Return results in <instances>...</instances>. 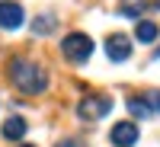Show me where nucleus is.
<instances>
[{"label": "nucleus", "mask_w": 160, "mask_h": 147, "mask_svg": "<svg viewBox=\"0 0 160 147\" xmlns=\"http://www.w3.org/2000/svg\"><path fill=\"white\" fill-rule=\"evenodd\" d=\"M10 80L16 83L22 93H42L48 86V74L32 61H10Z\"/></svg>", "instance_id": "f257e3e1"}, {"label": "nucleus", "mask_w": 160, "mask_h": 147, "mask_svg": "<svg viewBox=\"0 0 160 147\" xmlns=\"http://www.w3.org/2000/svg\"><path fill=\"white\" fill-rule=\"evenodd\" d=\"M55 26H58L55 16H45V19L38 16V19L32 22V32H35V35H48V32H55Z\"/></svg>", "instance_id": "9b49d317"}, {"label": "nucleus", "mask_w": 160, "mask_h": 147, "mask_svg": "<svg viewBox=\"0 0 160 147\" xmlns=\"http://www.w3.org/2000/svg\"><path fill=\"white\" fill-rule=\"evenodd\" d=\"M55 147H83V144H77V141H61V144H55Z\"/></svg>", "instance_id": "ddd939ff"}, {"label": "nucleus", "mask_w": 160, "mask_h": 147, "mask_svg": "<svg viewBox=\"0 0 160 147\" xmlns=\"http://www.w3.org/2000/svg\"><path fill=\"white\" fill-rule=\"evenodd\" d=\"M148 10V0H122V3H118V13H122V16H141V13Z\"/></svg>", "instance_id": "9d476101"}, {"label": "nucleus", "mask_w": 160, "mask_h": 147, "mask_svg": "<svg viewBox=\"0 0 160 147\" xmlns=\"http://www.w3.org/2000/svg\"><path fill=\"white\" fill-rule=\"evenodd\" d=\"M148 99H151V105H154V112H160V90L148 93Z\"/></svg>", "instance_id": "f8f14e48"}, {"label": "nucleus", "mask_w": 160, "mask_h": 147, "mask_svg": "<svg viewBox=\"0 0 160 147\" xmlns=\"http://www.w3.org/2000/svg\"><path fill=\"white\" fill-rule=\"evenodd\" d=\"M128 112L135 115V118H151V115H157L154 105H151V99H144V96H131V99H128Z\"/></svg>", "instance_id": "6e6552de"}, {"label": "nucleus", "mask_w": 160, "mask_h": 147, "mask_svg": "<svg viewBox=\"0 0 160 147\" xmlns=\"http://www.w3.org/2000/svg\"><path fill=\"white\" fill-rule=\"evenodd\" d=\"M22 7L16 3V0H3V3H0V26H3V29H19L22 26Z\"/></svg>", "instance_id": "423d86ee"}, {"label": "nucleus", "mask_w": 160, "mask_h": 147, "mask_svg": "<svg viewBox=\"0 0 160 147\" xmlns=\"http://www.w3.org/2000/svg\"><path fill=\"white\" fill-rule=\"evenodd\" d=\"M135 38H138V42H144V45H154L157 38H160L157 22H154V19H141V22L135 26Z\"/></svg>", "instance_id": "0eeeda50"}, {"label": "nucleus", "mask_w": 160, "mask_h": 147, "mask_svg": "<svg viewBox=\"0 0 160 147\" xmlns=\"http://www.w3.org/2000/svg\"><path fill=\"white\" fill-rule=\"evenodd\" d=\"M19 147H35V144H19Z\"/></svg>", "instance_id": "4468645a"}, {"label": "nucleus", "mask_w": 160, "mask_h": 147, "mask_svg": "<svg viewBox=\"0 0 160 147\" xmlns=\"http://www.w3.org/2000/svg\"><path fill=\"white\" fill-rule=\"evenodd\" d=\"M61 51H64V58H68V61L83 64V61L93 55V38L83 35V32H71V35L61 42Z\"/></svg>", "instance_id": "f03ea898"}, {"label": "nucleus", "mask_w": 160, "mask_h": 147, "mask_svg": "<svg viewBox=\"0 0 160 147\" xmlns=\"http://www.w3.org/2000/svg\"><path fill=\"white\" fill-rule=\"evenodd\" d=\"M112 109V99L109 96H87L83 102L77 105V115L83 118V122H99V118H106Z\"/></svg>", "instance_id": "7ed1b4c3"}, {"label": "nucleus", "mask_w": 160, "mask_h": 147, "mask_svg": "<svg viewBox=\"0 0 160 147\" xmlns=\"http://www.w3.org/2000/svg\"><path fill=\"white\" fill-rule=\"evenodd\" d=\"M109 141L115 147H135L138 144V125L135 122H118L112 131H109Z\"/></svg>", "instance_id": "20e7f679"}, {"label": "nucleus", "mask_w": 160, "mask_h": 147, "mask_svg": "<svg viewBox=\"0 0 160 147\" xmlns=\"http://www.w3.org/2000/svg\"><path fill=\"white\" fill-rule=\"evenodd\" d=\"M22 135H26V118L13 115V118H7V122H3V138H7V141H19Z\"/></svg>", "instance_id": "1a4fd4ad"}, {"label": "nucleus", "mask_w": 160, "mask_h": 147, "mask_svg": "<svg viewBox=\"0 0 160 147\" xmlns=\"http://www.w3.org/2000/svg\"><path fill=\"white\" fill-rule=\"evenodd\" d=\"M106 55H109V61H128L131 58V42L128 35H109L106 38Z\"/></svg>", "instance_id": "39448f33"}]
</instances>
